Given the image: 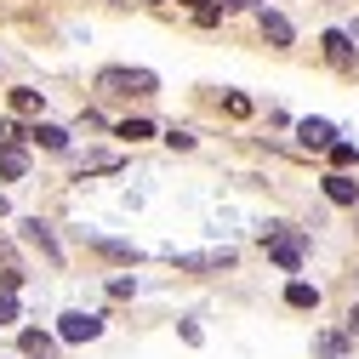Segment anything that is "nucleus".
Masks as SVG:
<instances>
[{"mask_svg": "<svg viewBox=\"0 0 359 359\" xmlns=\"http://www.w3.org/2000/svg\"><path fill=\"white\" fill-rule=\"evenodd\" d=\"M97 86H103V92H126V97H154L160 92V80L149 69H103Z\"/></svg>", "mask_w": 359, "mask_h": 359, "instance_id": "nucleus-1", "label": "nucleus"}, {"mask_svg": "<svg viewBox=\"0 0 359 359\" xmlns=\"http://www.w3.org/2000/svg\"><path fill=\"white\" fill-rule=\"evenodd\" d=\"M262 245H268V257H274L285 274H297L302 257H308V240H302V234H291V229H268V234H262Z\"/></svg>", "mask_w": 359, "mask_h": 359, "instance_id": "nucleus-2", "label": "nucleus"}, {"mask_svg": "<svg viewBox=\"0 0 359 359\" xmlns=\"http://www.w3.org/2000/svg\"><path fill=\"white\" fill-rule=\"evenodd\" d=\"M97 331H103L97 313H63V325H57V337H63V342H92Z\"/></svg>", "mask_w": 359, "mask_h": 359, "instance_id": "nucleus-3", "label": "nucleus"}, {"mask_svg": "<svg viewBox=\"0 0 359 359\" xmlns=\"http://www.w3.org/2000/svg\"><path fill=\"white\" fill-rule=\"evenodd\" d=\"M320 46H325V63H331V69H353V46H348V34H342V29H325V34H320Z\"/></svg>", "mask_w": 359, "mask_h": 359, "instance_id": "nucleus-4", "label": "nucleus"}, {"mask_svg": "<svg viewBox=\"0 0 359 359\" xmlns=\"http://www.w3.org/2000/svg\"><path fill=\"white\" fill-rule=\"evenodd\" d=\"M257 29H262L268 46H280V52L291 46V34H297V29H291V18H280V12H262V18H257Z\"/></svg>", "mask_w": 359, "mask_h": 359, "instance_id": "nucleus-5", "label": "nucleus"}, {"mask_svg": "<svg viewBox=\"0 0 359 359\" xmlns=\"http://www.w3.org/2000/svg\"><path fill=\"white\" fill-rule=\"evenodd\" d=\"M297 137H302V149H331V143H337V126H331V120H302Z\"/></svg>", "mask_w": 359, "mask_h": 359, "instance_id": "nucleus-6", "label": "nucleus"}, {"mask_svg": "<svg viewBox=\"0 0 359 359\" xmlns=\"http://www.w3.org/2000/svg\"><path fill=\"white\" fill-rule=\"evenodd\" d=\"M23 240H29V245H40V251H46L52 262H63V245L52 240V229H46L40 217H29V222H23Z\"/></svg>", "mask_w": 359, "mask_h": 359, "instance_id": "nucleus-7", "label": "nucleus"}, {"mask_svg": "<svg viewBox=\"0 0 359 359\" xmlns=\"http://www.w3.org/2000/svg\"><path fill=\"white\" fill-rule=\"evenodd\" d=\"M325 200H331V205H359V183L342 177V171H331V177H325Z\"/></svg>", "mask_w": 359, "mask_h": 359, "instance_id": "nucleus-8", "label": "nucleus"}, {"mask_svg": "<svg viewBox=\"0 0 359 359\" xmlns=\"http://www.w3.org/2000/svg\"><path fill=\"white\" fill-rule=\"evenodd\" d=\"M23 171H29V154H23V143H0V177H6V183H18Z\"/></svg>", "mask_w": 359, "mask_h": 359, "instance_id": "nucleus-9", "label": "nucleus"}, {"mask_svg": "<svg viewBox=\"0 0 359 359\" xmlns=\"http://www.w3.org/2000/svg\"><path fill=\"white\" fill-rule=\"evenodd\" d=\"M177 268H234V251H194V257H177Z\"/></svg>", "mask_w": 359, "mask_h": 359, "instance_id": "nucleus-10", "label": "nucleus"}, {"mask_svg": "<svg viewBox=\"0 0 359 359\" xmlns=\"http://www.w3.org/2000/svg\"><path fill=\"white\" fill-rule=\"evenodd\" d=\"M23 353H29V359H57V337H46V331H23Z\"/></svg>", "mask_w": 359, "mask_h": 359, "instance_id": "nucleus-11", "label": "nucleus"}, {"mask_svg": "<svg viewBox=\"0 0 359 359\" xmlns=\"http://www.w3.org/2000/svg\"><path fill=\"white\" fill-rule=\"evenodd\" d=\"M285 302H291V308H320V285L291 280V285H285Z\"/></svg>", "mask_w": 359, "mask_h": 359, "instance_id": "nucleus-12", "label": "nucleus"}, {"mask_svg": "<svg viewBox=\"0 0 359 359\" xmlns=\"http://www.w3.org/2000/svg\"><path fill=\"white\" fill-rule=\"evenodd\" d=\"M29 137H34L40 149H52V154H63V149H69V131H63V126H34Z\"/></svg>", "mask_w": 359, "mask_h": 359, "instance_id": "nucleus-13", "label": "nucleus"}, {"mask_svg": "<svg viewBox=\"0 0 359 359\" xmlns=\"http://www.w3.org/2000/svg\"><path fill=\"white\" fill-rule=\"evenodd\" d=\"M313 353H320V359H348V337H337V331L313 337Z\"/></svg>", "mask_w": 359, "mask_h": 359, "instance_id": "nucleus-14", "label": "nucleus"}, {"mask_svg": "<svg viewBox=\"0 0 359 359\" xmlns=\"http://www.w3.org/2000/svg\"><path fill=\"white\" fill-rule=\"evenodd\" d=\"M120 137H131V143H149V137H154V126H149V120H126V126H120Z\"/></svg>", "mask_w": 359, "mask_h": 359, "instance_id": "nucleus-15", "label": "nucleus"}, {"mask_svg": "<svg viewBox=\"0 0 359 359\" xmlns=\"http://www.w3.org/2000/svg\"><path fill=\"white\" fill-rule=\"evenodd\" d=\"M331 165L342 171V165H359V149L353 143H331Z\"/></svg>", "mask_w": 359, "mask_h": 359, "instance_id": "nucleus-16", "label": "nucleus"}, {"mask_svg": "<svg viewBox=\"0 0 359 359\" xmlns=\"http://www.w3.org/2000/svg\"><path fill=\"white\" fill-rule=\"evenodd\" d=\"M12 320H18V291L0 285V325H12Z\"/></svg>", "mask_w": 359, "mask_h": 359, "instance_id": "nucleus-17", "label": "nucleus"}, {"mask_svg": "<svg viewBox=\"0 0 359 359\" xmlns=\"http://www.w3.org/2000/svg\"><path fill=\"white\" fill-rule=\"evenodd\" d=\"M222 109H229L234 120H245V114H251V97H245V92H229V97H222Z\"/></svg>", "mask_w": 359, "mask_h": 359, "instance_id": "nucleus-18", "label": "nucleus"}, {"mask_svg": "<svg viewBox=\"0 0 359 359\" xmlns=\"http://www.w3.org/2000/svg\"><path fill=\"white\" fill-rule=\"evenodd\" d=\"M12 109H18V114H34V109H40V92H12Z\"/></svg>", "mask_w": 359, "mask_h": 359, "instance_id": "nucleus-19", "label": "nucleus"}, {"mask_svg": "<svg viewBox=\"0 0 359 359\" xmlns=\"http://www.w3.org/2000/svg\"><path fill=\"white\" fill-rule=\"evenodd\" d=\"M222 6H229V12H245V6H257V0H222Z\"/></svg>", "mask_w": 359, "mask_h": 359, "instance_id": "nucleus-20", "label": "nucleus"}, {"mask_svg": "<svg viewBox=\"0 0 359 359\" xmlns=\"http://www.w3.org/2000/svg\"><path fill=\"white\" fill-rule=\"evenodd\" d=\"M183 6H194V12H200V6H205V0H183Z\"/></svg>", "mask_w": 359, "mask_h": 359, "instance_id": "nucleus-21", "label": "nucleus"}]
</instances>
